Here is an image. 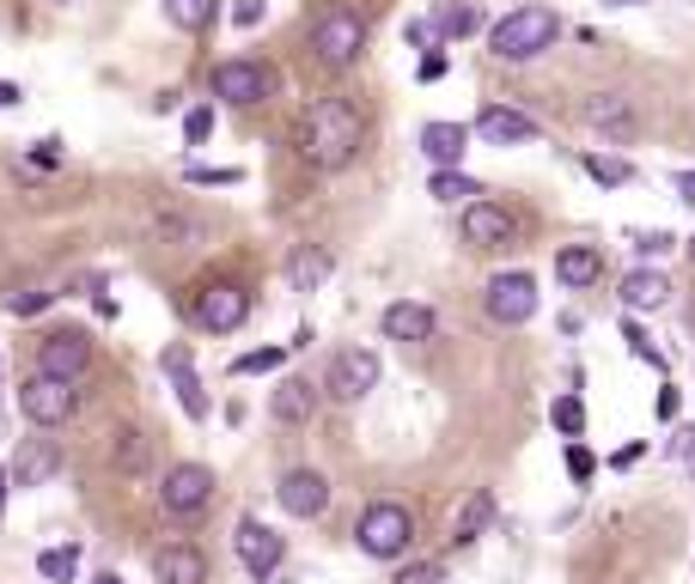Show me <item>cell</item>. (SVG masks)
<instances>
[{"mask_svg":"<svg viewBox=\"0 0 695 584\" xmlns=\"http://www.w3.org/2000/svg\"><path fill=\"white\" fill-rule=\"evenodd\" d=\"M214 13H220V0H165V19L177 31H189V37H196V31H208Z\"/></svg>","mask_w":695,"mask_h":584,"instance_id":"cell-27","label":"cell"},{"mask_svg":"<svg viewBox=\"0 0 695 584\" xmlns=\"http://www.w3.org/2000/svg\"><path fill=\"white\" fill-rule=\"evenodd\" d=\"M427 195H433V201H482V183L464 177V170H433Z\"/></svg>","mask_w":695,"mask_h":584,"instance_id":"cell-28","label":"cell"},{"mask_svg":"<svg viewBox=\"0 0 695 584\" xmlns=\"http://www.w3.org/2000/svg\"><path fill=\"white\" fill-rule=\"evenodd\" d=\"M293 146L312 170H348L355 153L367 146V117L355 98H312L293 122Z\"/></svg>","mask_w":695,"mask_h":584,"instance_id":"cell-1","label":"cell"},{"mask_svg":"<svg viewBox=\"0 0 695 584\" xmlns=\"http://www.w3.org/2000/svg\"><path fill=\"white\" fill-rule=\"evenodd\" d=\"M232 548H238V560H245V572L257 584H275V566H281V554H287V542H281L269 524H257V518H245L232 530Z\"/></svg>","mask_w":695,"mask_h":584,"instance_id":"cell-12","label":"cell"},{"mask_svg":"<svg viewBox=\"0 0 695 584\" xmlns=\"http://www.w3.org/2000/svg\"><path fill=\"white\" fill-rule=\"evenodd\" d=\"M567 475H574V481H591V475H598V456H591L579 439L567 444Z\"/></svg>","mask_w":695,"mask_h":584,"instance_id":"cell-40","label":"cell"},{"mask_svg":"<svg viewBox=\"0 0 695 584\" xmlns=\"http://www.w3.org/2000/svg\"><path fill=\"white\" fill-rule=\"evenodd\" d=\"M74 408H79V396H74V377L31 372L25 384H19V415H25L31 427H43V432L67 427V420H74Z\"/></svg>","mask_w":695,"mask_h":584,"instance_id":"cell-5","label":"cell"},{"mask_svg":"<svg viewBox=\"0 0 695 584\" xmlns=\"http://www.w3.org/2000/svg\"><path fill=\"white\" fill-rule=\"evenodd\" d=\"M397 584H452V579H446V566H433V560H427V566H409Z\"/></svg>","mask_w":695,"mask_h":584,"instance_id":"cell-43","label":"cell"},{"mask_svg":"<svg viewBox=\"0 0 695 584\" xmlns=\"http://www.w3.org/2000/svg\"><path fill=\"white\" fill-rule=\"evenodd\" d=\"M275 499H281L287 518H317V511L329 506V481L317 475V469H287L281 487H275Z\"/></svg>","mask_w":695,"mask_h":584,"instance_id":"cell-16","label":"cell"},{"mask_svg":"<svg viewBox=\"0 0 695 584\" xmlns=\"http://www.w3.org/2000/svg\"><path fill=\"white\" fill-rule=\"evenodd\" d=\"M146 232H153L159 244H202V238H208V213H196V208H171V201H159V208L146 213Z\"/></svg>","mask_w":695,"mask_h":584,"instance_id":"cell-18","label":"cell"},{"mask_svg":"<svg viewBox=\"0 0 695 584\" xmlns=\"http://www.w3.org/2000/svg\"><path fill=\"white\" fill-rule=\"evenodd\" d=\"M671 451H677L683 463H689V475H695V427H683L677 439H671Z\"/></svg>","mask_w":695,"mask_h":584,"instance_id":"cell-44","label":"cell"},{"mask_svg":"<svg viewBox=\"0 0 695 584\" xmlns=\"http://www.w3.org/2000/svg\"><path fill=\"white\" fill-rule=\"evenodd\" d=\"M153 579L159 584H208V554L196 542H165L153 554Z\"/></svg>","mask_w":695,"mask_h":584,"instance_id":"cell-17","label":"cell"},{"mask_svg":"<svg viewBox=\"0 0 695 584\" xmlns=\"http://www.w3.org/2000/svg\"><path fill=\"white\" fill-rule=\"evenodd\" d=\"M433 31H439V37H470V31H476V7H464V0H446V7L433 13Z\"/></svg>","mask_w":695,"mask_h":584,"instance_id":"cell-31","label":"cell"},{"mask_svg":"<svg viewBox=\"0 0 695 584\" xmlns=\"http://www.w3.org/2000/svg\"><path fill=\"white\" fill-rule=\"evenodd\" d=\"M312 384H305V377H287V384L275 389V396H269V415L281 420V427H305V420H312Z\"/></svg>","mask_w":695,"mask_h":584,"instance_id":"cell-25","label":"cell"},{"mask_svg":"<svg viewBox=\"0 0 695 584\" xmlns=\"http://www.w3.org/2000/svg\"><path fill=\"white\" fill-rule=\"evenodd\" d=\"M421 79H427V86H433V79H446V55H439V49L421 55Z\"/></svg>","mask_w":695,"mask_h":584,"instance_id":"cell-45","label":"cell"},{"mask_svg":"<svg viewBox=\"0 0 695 584\" xmlns=\"http://www.w3.org/2000/svg\"><path fill=\"white\" fill-rule=\"evenodd\" d=\"M208 134H214V110H208V104H196V110L184 117V141H189V146H202Z\"/></svg>","mask_w":695,"mask_h":584,"instance_id":"cell-38","label":"cell"},{"mask_svg":"<svg viewBox=\"0 0 695 584\" xmlns=\"http://www.w3.org/2000/svg\"><path fill=\"white\" fill-rule=\"evenodd\" d=\"M37 572L50 584H74V572H79V548H50V554H37Z\"/></svg>","mask_w":695,"mask_h":584,"instance_id":"cell-32","label":"cell"},{"mask_svg":"<svg viewBox=\"0 0 695 584\" xmlns=\"http://www.w3.org/2000/svg\"><path fill=\"white\" fill-rule=\"evenodd\" d=\"M586 129H598L604 141H634L641 134V110H634L629 91H591L586 104H579Z\"/></svg>","mask_w":695,"mask_h":584,"instance_id":"cell-11","label":"cell"},{"mask_svg":"<svg viewBox=\"0 0 695 584\" xmlns=\"http://www.w3.org/2000/svg\"><path fill=\"white\" fill-rule=\"evenodd\" d=\"M421 153L439 170H458V158L470 153V129H464V122H427V129H421Z\"/></svg>","mask_w":695,"mask_h":584,"instance_id":"cell-20","label":"cell"},{"mask_svg":"<svg viewBox=\"0 0 695 584\" xmlns=\"http://www.w3.org/2000/svg\"><path fill=\"white\" fill-rule=\"evenodd\" d=\"M324 384H329L336 403H360L367 389H379V353H372V348H341L336 360H329Z\"/></svg>","mask_w":695,"mask_h":584,"instance_id":"cell-10","label":"cell"},{"mask_svg":"<svg viewBox=\"0 0 695 584\" xmlns=\"http://www.w3.org/2000/svg\"><path fill=\"white\" fill-rule=\"evenodd\" d=\"M55 7H79V0H55Z\"/></svg>","mask_w":695,"mask_h":584,"instance_id":"cell-52","label":"cell"},{"mask_svg":"<svg viewBox=\"0 0 695 584\" xmlns=\"http://www.w3.org/2000/svg\"><path fill=\"white\" fill-rule=\"evenodd\" d=\"M622 7H641V0H622Z\"/></svg>","mask_w":695,"mask_h":584,"instance_id":"cell-53","label":"cell"},{"mask_svg":"<svg viewBox=\"0 0 695 584\" xmlns=\"http://www.w3.org/2000/svg\"><path fill=\"white\" fill-rule=\"evenodd\" d=\"M312 55L324 67H355L360 49H367V19L355 13V7H324V13L312 19Z\"/></svg>","mask_w":695,"mask_h":584,"instance_id":"cell-4","label":"cell"},{"mask_svg":"<svg viewBox=\"0 0 695 584\" xmlns=\"http://www.w3.org/2000/svg\"><path fill=\"white\" fill-rule=\"evenodd\" d=\"M226 13H232V25H238V31H250V25H263L269 0H232V7H226Z\"/></svg>","mask_w":695,"mask_h":584,"instance_id":"cell-39","label":"cell"},{"mask_svg":"<svg viewBox=\"0 0 695 584\" xmlns=\"http://www.w3.org/2000/svg\"><path fill=\"white\" fill-rule=\"evenodd\" d=\"M7 487H13V475H0V511H7Z\"/></svg>","mask_w":695,"mask_h":584,"instance_id":"cell-49","label":"cell"},{"mask_svg":"<svg viewBox=\"0 0 695 584\" xmlns=\"http://www.w3.org/2000/svg\"><path fill=\"white\" fill-rule=\"evenodd\" d=\"M488 524H495V494H488V487H476V494L464 499V511L452 518V548H470Z\"/></svg>","mask_w":695,"mask_h":584,"instance_id":"cell-24","label":"cell"},{"mask_svg":"<svg viewBox=\"0 0 695 584\" xmlns=\"http://www.w3.org/2000/svg\"><path fill=\"white\" fill-rule=\"evenodd\" d=\"M482 311L495 317V323H507V329L531 323V317H537V280H531L525 268L495 274V280L482 286Z\"/></svg>","mask_w":695,"mask_h":584,"instance_id":"cell-7","label":"cell"},{"mask_svg":"<svg viewBox=\"0 0 695 584\" xmlns=\"http://www.w3.org/2000/svg\"><path fill=\"white\" fill-rule=\"evenodd\" d=\"M683 250H689V262H695V238H689V244H683Z\"/></svg>","mask_w":695,"mask_h":584,"instance_id":"cell-51","label":"cell"},{"mask_svg":"<svg viewBox=\"0 0 695 584\" xmlns=\"http://www.w3.org/2000/svg\"><path fill=\"white\" fill-rule=\"evenodd\" d=\"M677 201L683 208H695V170H677Z\"/></svg>","mask_w":695,"mask_h":584,"instance_id":"cell-47","label":"cell"},{"mask_svg":"<svg viewBox=\"0 0 695 584\" xmlns=\"http://www.w3.org/2000/svg\"><path fill=\"white\" fill-rule=\"evenodd\" d=\"M665 299H671V280L659 268H634L629 280H622V305H629V311H659Z\"/></svg>","mask_w":695,"mask_h":584,"instance_id":"cell-26","label":"cell"},{"mask_svg":"<svg viewBox=\"0 0 695 584\" xmlns=\"http://www.w3.org/2000/svg\"><path fill=\"white\" fill-rule=\"evenodd\" d=\"M189 183H196V189H226V183H238V170H226V165H189Z\"/></svg>","mask_w":695,"mask_h":584,"instance_id":"cell-37","label":"cell"},{"mask_svg":"<svg viewBox=\"0 0 695 584\" xmlns=\"http://www.w3.org/2000/svg\"><path fill=\"white\" fill-rule=\"evenodd\" d=\"M659 420H677V389H659Z\"/></svg>","mask_w":695,"mask_h":584,"instance_id":"cell-48","label":"cell"},{"mask_svg":"<svg viewBox=\"0 0 695 584\" xmlns=\"http://www.w3.org/2000/svg\"><path fill=\"white\" fill-rule=\"evenodd\" d=\"M62 469V451H55V439H25L13 456V487H43V481Z\"/></svg>","mask_w":695,"mask_h":584,"instance_id":"cell-22","label":"cell"},{"mask_svg":"<svg viewBox=\"0 0 695 584\" xmlns=\"http://www.w3.org/2000/svg\"><path fill=\"white\" fill-rule=\"evenodd\" d=\"M586 165V177L591 183H604V189H622V183H634V165L629 158H610V153H586L579 158Z\"/></svg>","mask_w":695,"mask_h":584,"instance_id":"cell-29","label":"cell"},{"mask_svg":"<svg viewBox=\"0 0 695 584\" xmlns=\"http://www.w3.org/2000/svg\"><path fill=\"white\" fill-rule=\"evenodd\" d=\"M476 134H482L488 146H531L543 141V129L525 117V110H512V104H482V117H476Z\"/></svg>","mask_w":695,"mask_h":584,"instance_id":"cell-15","label":"cell"},{"mask_svg":"<svg viewBox=\"0 0 695 584\" xmlns=\"http://www.w3.org/2000/svg\"><path fill=\"white\" fill-rule=\"evenodd\" d=\"M458 232H464V244H476V250H507L512 238H519V213L500 208V201H470Z\"/></svg>","mask_w":695,"mask_h":584,"instance_id":"cell-13","label":"cell"},{"mask_svg":"<svg viewBox=\"0 0 695 584\" xmlns=\"http://www.w3.org/2000/svg\"><path fill=\"white\" fill-rule=\"evenodd\" d=\"M598 274H604V250L598 244H562V250H555V280H562V286L586 293Z\"/></svg>","mask_w":695,"mask_h":584,"instance_id":"cell-21","label":"cell"},{"mask_svg":"<svg viewBox=\"0 0 695 584\" xmlns=\"http://www.w3.org/2000/svg\"><path fill=\"white\" fill-rule=\"evenodd\" d=\"M171 377H177V408H184L189 420H208L214 408H208V389H202L196 365H184V372H171Z\"/></svg>","mask_w":695,"mask_h":584,"instance_id":"cell-30","label":"cell"},{"mask_svg":"<svg viewBox=\"0 0 695 584\" xmlns=\"http://www.w3.org/2000/svg\"><path fill=\"white\" fill-rule=\"evenodd\" d=\"M629 244H634V256H665V250H677V238L671 232H634Z\"/></svg>","mask_w":695,"mask_h":584,"instance_id":"cell-41","label":"cell"},{"mask_svg":"<svg viewBox=\"0 0 695 584\" xmlns=\"http://www.w3.org/2000/svg\"><path fill=\"white\" fill-rule=\"evenodd\" d=\"M355 542H360V554H372V560H403L409 542H415V518H409V506H397V499H372L355 524Z\"/></svg>","mask_w":695,"mask_h":584,"instance_id":"cell-3","label":"cell"},{"mask_svg":"<svg viewBox=\"0 0 695 584\" xmlns=\"http://www.w3.org/2000/svg\"><path fill=\"white\" fill-rule=\"evenodd\" d=\"M159 506H165L171 518H202V511L214 506V469L208 463H177V469H165Z\"/></svg>","mask_w":695,"mask_h":584,"instance_id":"cell-8","label":"cell"},{"mask_svg":"<svg viewBox=\"0 0 695 584\" xmlns=\"http://www.w3.org/2000/svg\"><path fill=\"white\" fill-rule=\"evenodd\" d=\"M93 365V341L79 335V329H55V335L37 341V372L50 377H79Z\"/></svg>","mask_w":695,"mask_h":584,"instance_id":"cell-14","label":"cell"},{"mask_svg":"<svg viewBox=\"0 0 695 584\" xmlns=\"http://www.w3.org/2000/svg\"><path fill=\"white\" fill-rule=\"evenodd\" d=\"M117 469H122V475H141V469H146V439L134 427L117 432Z\"/></svg>","mask_w":695,"mask_h":584,"instance_id":"cell-34","label":"cell"},{"mask_svg":"<svg viewBox=\"0 0 695 584\" xmlns=\"http://www.w3.org/2000/svg\"><path fill=\"white\" fill-rule=\"evenodd\" d=\"M622 341H629V348H634V353H641V360H647V365H653V372H665V353H659V348H653V341H647V335H641V323H622Z\"/></svg>","mask_w":695,"mask_h":584,"instance_id":"cell-36","label":"cell"},{"mask_svg":"<svg viewBox=\"0 0 695 584\" xmlns=\"http://www.w3.org/2000/svg\"><path fill=\"white\" fill-rule=\"evenodd\" d=\"M93 584H122V579H117V572H98V579H93Z\"/></svg>","mask_w":695,"mask_h":584,"instance_id":"cell-50","label":"cell"},{"mask_svg":"<svg viewBox=\"0 0 695 584\" xmlns=\"http://www.w3.org/2000/svg\"><path fill=\"white\" fill-rule=\"evenodd\" d=\"M281 360H287V348H250L232 360V377H263V372H275Z\"/></svg>","mask_w":695,"mask_h":584,"instance_id":"cell-33","label":"cell"},{"mask_svg":"<svg viewBox=\"0 0 695 584\" xmlns=\"http://www.w3.org/2000/svg\"><path fill=\"white\" fill-rule=\"evenodd\" d=\"M433 329H439L433 305H421V299L384 305V341H433Z\"/></svg>","mask_w":695,"mask_h":584,"instance_id":"cell-19","label":"cell"},{"mask_svg":"<svg viewBox=\"0 0 695 584\" xmlns=\"http://www.w3.org/2000/svg\"><path fill=\"white\" fill-rule=\"evenodd\" d=\"M19 104H25V91H19L13 79H0V110H19Z\"/></svg>","mask_w":695,"mask_h":584,"instance_id":"cell-46","label":"cell"},{"mask_svg":"<svg viewBox=\"0 0 695 584\" xmlns=\"http://www.w3.org/2000/svg\"><path fill=\"white\" fill-rule=\"evenodd\" d=\"M329 274H336V256H329V250H317V244H300L287 256V286H293V293H317Z\"/></svg>","mask_w":695,"mask_h":584,"instance_id":"cell-23","label":"cell"},{"mask_svg":"<svg viewBox=\"0 0 695 584\" xmlns=\"http://www.w3.org/2000/svg\"><path fill=\"white\" fill-rule=\"evenodd\" d=\"M208 86H214V98H226V104H269L281 79H275V67H269V62L232 55V62H220L208 74Z\"/></svg>","mask_w":695,"mask_h":584,"instance_id":"cell-6","label":"cell"},{"mask_svg":"<svg viewBox=\"0 0 695 584\" xmlns=\"http://www.w3.org/2000/svg\"><path fill=\"white\" fill-rule=\"evenodd\" d=\"M250 317V293L238 280H214L196 293V323L208 329V335H238Z\"/></svg>","mask_w":695,"mask_h":584,"instance_id":"cell-9","label":"cell"},{"mask_svg":"<svg viewBox=\"0 0 695 584\" xmlns=\"http://www.w3.org/2000/svg\"><path fill=\"white\" fill-rule=\"evenodd\" d=\"M55 305V293H19V299H7V311L13 317H37V311H50Z\"/></svg>","mask_w":695,"mask_h":584,"instance_id":"cell-42","label":"cell"},{"mask_svg":"<svg viewBox=\"0 0 695 584\" xmlns=\"http://www.w3.org/2000/svg\"><path fill=\"white\" fill-rule=\"evenodd\" d=\"M550 420H555V432H562V439H579V432H586V408H579V396H555Z\"/></svg>","mask_w":695,"mask_h":584,"instance_id":"cell-35","label":"cell"},{"mask_svg":"<svg viewBox=\"0 0 695 584\" xmlns=\"http://www.w3.org/2000/svg\"><path fill=\"white\" fill-rule=\"evenodd\" d=\"M562 37V19L550 7H512L495 31H488V55L495 62H537L543 49H555Z\"/></svg>","mask_w":695,"mask_h":584,"instance_id":"cell-2","label":"cell"}]
</instances>
